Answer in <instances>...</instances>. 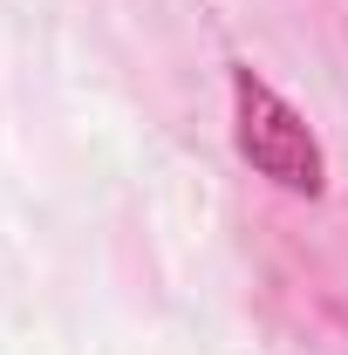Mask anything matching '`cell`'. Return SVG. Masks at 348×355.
<instances>
[{"label":"cell","instance_id":"obj_1","mask_svg":"<svg viewBox=\"0 0 348 355\" xmlns=\"http://www.w3.org/2000/svg\"><path fill=\"white\" fill-rule=\"evenodd\" d=\"M232 144H239V157L266 184H280L294 198H321L328 191V157H321L314 130L301 123V110L287 96H273L253 69H232Z\"/></svg>","mask_w":348,"mask_h":355}]
</instances>
